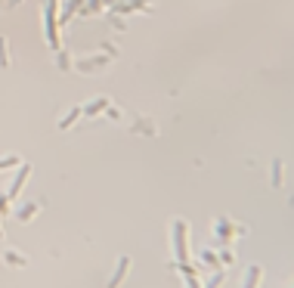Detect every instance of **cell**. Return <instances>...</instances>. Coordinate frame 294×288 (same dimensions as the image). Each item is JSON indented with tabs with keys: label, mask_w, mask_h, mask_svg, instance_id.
Returning a JSON list of instances; mask_svg holds the SVG:
<instances>
[{
	"label": "cell",
	"mask_w": 294,
	"mask_h": 288,
	"mask_svg": "<svg viewBox=\"0 0 294 288\" xmlns=\"http://www.w3.org/2000/svg\"><path fill=\"white\" fill-rule=\"evenodd\" d=\"M173 245H177L180 264H186V220H177L173 223Z\"/></svg>",
	"instance_id": "cell-1"
},
{
	"label": "cell",
	"mask_w": 294,
	"mask_h": 288,
	"mask_svg": "<svg viewBox=\"0 0 294 288\" xmlns=\"http://www.w3.org/2000/svg\"><path fill=\"white\" fill-rule=\"evenodd\" d=\"M25 180H28V164H22V168H19V177H16V183H13V189H10L7 201H16V198H19V192H22Z\"/></svg>",
	"instance_id": "cell-2"
},
{
	"label": "cell",
	"mask_w": 294,
	"mask_h": 288,
	"mask_svg": "<svg viewBox=\"0 0 294 288\" xmlns=\"http://www.w3.org/2000/svg\"><path fill=\"white\" fill-rule=\"evenodd\" d=\"M127 267H130V260H127V257H121V260H118V267H115V276L108 279V288H118V285L124 282V276H127Z\"/></svg>",
	"instance_id": "cell-3"
},
{
	"label": "cell",
	"mask_w": 294,
	"mask_h": 288,
	"mask_svg": "<svg viewBox=\"0 0 294 288\" xmlns=\"http://www.w3.org/2000/svg\"><path fill=\"white\" fill-rule=\"evenodd\" d=\"M260 276H263V270H260V267H257V264H254V267L248 270V279H245V288H257V282H260Z\"/></svg>",
	"instance_id": "cell-4"
},
{
	"label": "cell",
	"mask_w": 294,
	"mask_h": 288,
	"mask_svg": "<svg viewBox=\"0 0 294 288\" xmlns=\"http://www.w3.org/2000/svg\"><path fill=\"white\" fill-rule=\"evenodd\" d=\"M4 260H7V264H13V267H28V260H25L19 251H7V254H4Z\"/></svg>",
	"instance_id": "cell-5"
},
{
	"label": "cell",
	"mask_w": 294,
	"mask_h": 288,
	"mask_svg": "<svg viewBox=\"0 0 294 288\" xmlns=\"http://www.w3.org/2000/svg\"><path fill=\"white\" fill-rule=\"evenodd\" d=\"M31 214H38V204H25L19 211V220H31Z\"/></svg>",
	"instance_id": "cell-6"
},
{
	"label": "cell",
	"mask_w": 294,
	"mask_h": 288,
	"mask_svg": "<svg viewBox=\"0 0 294 288\" xmlns=\"http://www.w3.org/2000/svg\"><path fill=\"white\" fill-rule=\"evenodd\" d=\"M19 164V158L16 155H10V158H0V171H7V168H16Z\"/></svg>",
	"instance_id": "cell-7"
},
{
	"label": "cell",
	"mask_w": 294,
	"mask_h": 288,
	"mask_svg": "<svg viewBox=\"0 0 294 288\" xmlns=\"http://www.w3.org/2000/svg\"><path fill=\"white\" fill-rule=\"evenodd\" d=\"M78 115H81V109H75V112H68V115H65V121H62L59 127H71V124H75V118H78Z\"/></svg>",
	"instance_id": "cell-8"
},
{
	"label": "cell",
	"mask_w": 294,
	"mask_h": 288,
	"mask_svg": "<svg viewBox=\"0 0 294 288\" xmlns=\"http://www.w3.org/2000/svg\"><path fill=\"white\" fill-rule=\"evenodd\" d=\"M220 282H223V273H217V276H214V282H211V285H208V288H217V285H220Z\"/></svg>",
	"instance_id": "cell-9"
}]
</instances>
